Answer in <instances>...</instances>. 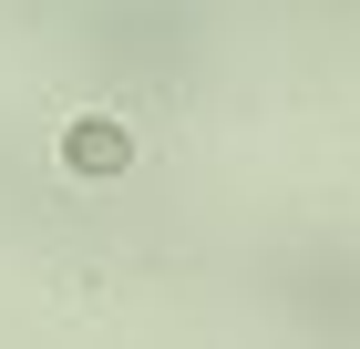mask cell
I'll list each match as a JSON object with an SVG mask.
<instances>
[{
  "mask_svg": "<svg viewBox=\"0 0 360 349\" xmlns=\"http://www.w3.org/2000/svg\"><path fill=\"white\" fill-rule=\"evenodd\" d=\"M124 154H134V134H124L113 113H83V124L62 134V164H72V175H124Z\"/></svg>",
  "mask_w": 360,
  "mask_h": 349,
  "instance_id": "1",
  "label": "cell"
}]
</instances>
